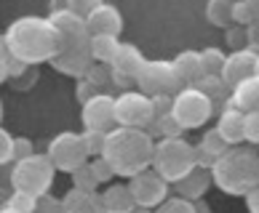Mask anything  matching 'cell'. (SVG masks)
Masks as SVG:
<instances>
[{
  "mask_svg": "<svg viewBox=\"0 0 259 213\" xmlns=\"http://www.w3.org/2000/svg\"><path fill=\"white\" fill-rule=\"evenodd\" d=\"M0 120H3V101H0Z\"/></svg>",
  "mask_w": 259,
  "mask_h": 213,
  "instance_id": "cell-48",
  "label": "cell"
},
{
  "mask_svg": "<svg viewBox=\"0 0 259 213\" xmlns=\"http://www.w3.org/2000/svg\"><path fill=\"white\" fill-rule=\"evenodd\" d=\"M145 54L139 51L137 45L131 43H120L115 59L110 62V80L112 83H120V85H128V83H137V75L145 64Z\"/></svg>",
  "mask_w": 259,
  "mask_h": 213,
  "instance_id": "cell-12",
  "label": "cell"
},
{
  "mask_svg": "<svg viewBox=\"0 0 259 213\" xmlns=\"http://www.w3.org/2000/svg\"><path fill=\"white\" fill-rule=\"evenodd\" d=\"M78 99H80V104L85 101V99H91L94 93H99V85L97 83H91L89 77H78Z\"/></svg>",
  "mask_w": 259,
  "mask_h": 213,
  "instance_id": "cell-39",
  "label": "cell"
},
{
  "mask_svg": "<svg viewBox=\"0 0 259 213\" xmlns=\"http://www.w3.org/2000/svg\"><path fill=\"white\" fill-rule=\"evenodd\" d=\"M256 59H259V51L254 48H235V51H230L225 56V67H222V80L233 88L235 83L246 80V77L256 75Z\"/></svg>",
  "mask_w": 259,
  "mask_h": 213,
  "instance_id": "cell-14",
  "label": "cell"
},
{
  "mask_svg": "<svg viewBox=\"0 0 259 213\" xmlns=\"http://www.w3.org/2000/svg\"><path fill=\"white\" fill-rule=\"evenodd\" d=\"M59 202H62V213H104L97 189H78V187H72Z\"/></svg>",
  "mask_w": 259,
  "mask_h": 213,
  "instance_id": "cell-18",
  "label": "cell"
},
{
  "mask_svg": "<svg viewBox=\"0 0 259 213\" xmlns=\"http://www.w3.org/2000/svg\"><path fill=\"white\" fill-rule=\"evenodd\" d=\"M49 160L54 163L56 171H64L70 173L78 166H83L89 160V149H85V141H83V133H72V131H64L59 136H54L49 144Z\"/></svg>",
  "mask_w": 259,
  "mask_h": 213,
  "instance_id": "cell-9",
  "label": "cell"
},
{
  "mask_svg": "<svg viewBox=\"0 0 259 213\" xmlns=\"http://www.w3.org/2000/svg\"><path fill=\"white\" fill-rule=\"evenodd\" d=\"M67 8V0H51V11H64Z\"/></svg>",
  "mask_w": 259,
  "mask_h": 213,
  "instance_id": "cell-45",
  "label": "cell"
},
{
  "mask_svg": "<svg viewBox=\"0 0 259 213\" xmlns=\"http://www.w3.org/2000/svg\"><path fill=\"white\" fill-rule=\"evenodd\" d=\"M246 6H248V11H251V16L259 19V0H246Z\"/></svg>",
  "mask_w": 259,
  "mask_h": 213,
  "instance_id": "cell-44",
  "label": "cell"
},
{
  "mask_svg": "<svg viewBox=\"0 0 259 213\" xmlns=\"http://www.w3.org/2000/svg\"><path fill=\"white\" fill-rule=\"evenodd\" d=\"M91 64H94L91 51H59L51 59V67L56 72L70 75V77H83Z\"/></svg>",
  "mask_w": 259,
  "mask_h": 213,
  "instance_id": "cell-20",
  "label": "cell"
},
{
  "mask_svg": "<svg viewBox=\"0 0 259 213\" xmlns=\"http://www.w3.org/2000/svg\"><path fill=\"white\" fill-rule=\"evenodd\" d=\"M243 118H246V112H241L233 104H225L222 112H219L217 133L230 144V147H235V144L243 141Z\"/></svg>",
  "mask_w": 259,
  "mask_h": 213,
  "instance_id": "cell-17",
  "label": "cell"
},
{
  "mask_svg": "<svg viewBox=\"0 0 259 213\" xmlns=\"http://www.w3.org/2000/svg\"><path fill=\"white\" fill-rule=\"evenodd\" d=\"M227 45H233V51L235 48H246V27L241 24H230L227 27Z\"/></svg>",
  "mask_w": 259,
  "mask_h": 213,
  "instance_id": "cell-37",
  "label": "cell"
},
{
  "mask_svg": "<svg viewBox=\"0 0 259 213\" xmlns=\"http://www.w3.org/2000/svg\"><path fill=\"white\" fill-rule=\"evenodd\" d=\"M70 179H72V187H78V189H97L99 187V181H97V176H94L89 160H85L83 166H78L75 171H70Z\"/></svg>",
  "mask_w": 259,
  "mask_h": 213,
  "instance_id": "cell-28",
  "label": "cell"
},
{
  "mask_svg": "<svg viewBox=\"0 0 259 213\" xmlns=\"http://www.w3.org/2000/svg\"><path fill=\"white\" fill-rule=\"evenodd\" d=\"M118 48H120L118 35H91V40H89L91 59L99 64H110L115 59V54H118Z\"/></svg>",
  "mask_w": 259,
  "mask_h": 213,
  "instance_id": "cell-24",
  "label": "cell"
},
{
  "mask_svg": "<svg viewBox=\"0 0 259 213\" xmlns=\"http://www.w3.org/2000/svg\"><path fill=\"white\" fill-rule=\"evenodd\" d=\"M27 154H32V141L24 139V136H14V160L19 157H27Z\"/></svg>",
  "mask_w": 259,
  "mask_h": 213,
  "instance_id": "cell-41",
  "label": "cell"
},
{
  "mask_svg": "<svg viewBox=\"0 0 259 213\" xmlns=\"http://www.w3.org/2000/svg\"><path fill=\"white\" fill-rule=\"evenodd\" d=\"M32 213H62V202L56 200V197L43 195L40 200H37V208H35Z\"/></svg>",
  "mask_w": 259,
  "mask_h": 213,
  "instance_id": "cell-38",
  "label": "cell"
},
{
  "mask_svg": "<svg viewBox=\"0 0 259 213\" xmlns=\"http://www.w3.org/2000/svg\"><path fill=\"white\" fill-rule=\"evenodd\" d=\"M243 197H246V208H248V213H259V184H256L254 189H248Z\"/></svg>",
  "mask_w": 259,
  "mask_h": 213,
  "instance_id": "cell-43",
  "label": "cell"
},
{
  "mask_svg": "<svg viewBox=\"0 0 259 213\" xmlns=\"http://www.w3.org/2000/svg\"><path fill=\"white\" fill-rule=\"evenodd\" d=\"M0 213H22V210H16V208H11V205H3V208H0Z\"/></svg>",
  "mask_w": 259,
  "mask_h": 213,
  "instance_id": "cell-47",
  "label": "cell"
},
{
  "mask_svg": "<svg viewBox=\"0 0 259 213\" xmlns=\"http://www.w3.org/2000/svg\"><path fill=\"white\" fill-rule=\"evenodd\" d=\"M99 202L104 213H128L134 208L128 184H110L104 192H99Z\"/></svg>",
  "mask_w": 259,
  "mask_h": 213,
  "instance_id": "cell-21",
  "label": "cell"
},
{
  "mask_svg": "<svg viewBox=\"0 0 259 213\" xmlns=\"http://www.w3.org/2000/svg\"><path fill=\"white\" fill-rule=\"evenodd\" d=\"M254 22V16L251 11H248V6H246V0H233V24H251Z\"/></svg>",
  "mask_w": 259,
  "mask_h": 213,
  "instance_id": "cell-35",
  "label": "cell"
},
{
  "mask_svg": "<svg viewBox=\"0 0 259 213\" xmlns=\"http://www.w3.org/2000/svg\"><path fill=\"white\" fill-rule=\"evenodd\" d=\"M155 213H198V208H195V202L193 200H185V197H166L158 205V210Z\"/></svg>",
  "mask_w": 259,
  "mask_h": 213,
  "instance_id": "cell-29",
  "label": "cell"
},
{
  "mask_svg": "<svg viewBox=\"0 0 259 213\" xmlns=\"http://www.w3.org/2000/svg\"><path fill=\"white\" fill-rule=\"evenodd\" d=\"M230 147V144L219 136L217 133V128L214 131H206L203 136H200V144L195 147V154H198V166H203V168H208L211 163H214L219 154H222L225 149Z\"/></svg>",
  "mask_w": 259,
  "mask_h": 213,
  "instance_id": "cell-23",
  "label": "cell"
},
{
  "mask_svg": "<svg viewBox=\"0 0 259 213\" xmlns=\"http://www.w3.org/2000/svg\"><path fill=\"white\" fill-rule=\"evenodd\" d=\"M206 19L208 24L227 30L233 24V0H206Z\"/></svg>",
  "mask_w": 259,
  "mask_h": 213,
  "instance_id": "cell-26",
  "label": "cell"
},
{
  "mask_svg": "<svg viewBox=\"0 0 259 213\" xmlns=\"http://www.w3.org/2000/svg\"><path fill=\"white\" fill-rule=\"evenodd\" d=\"M198 166V154L195 147L182 136H163L155 141V154H152V171L160 179H166L168 184L179 181L182 176H187L190 171Z\"/></svg>",
  "mask_w": 259,
  "mask_h": 213,
  "instance_id": "cell-4",
  "label": "cell"
},
{
  "mask_svg": "<svg viewBox=\"0 0 259 213\" xmlns=\"http://www.w3.org/2000/svg\"><path fill=\"white\" fill-rule=\"evenodd\" d=\"M246 43H248V48L259 51V19H254L251 24H246Z\"/></svg>",
  "mask_w": 259,
  "mask_h": 213,
  "instance_id": "cell-42",
  "label": "cell"
},
{
  "mask_svg": "<svg viewBox=\"0 0 259 213\" xmlns=\"http://www.w3.org/2000/svg\"><path fill=\"white\" fill-rule=\"evenodd\" d=\"M8 67H11V56H8L6 40H3V35H0V83L8 80Z\"/></svg>",
  "mask_w": 259,
  "mask_h": 213,
  "instance_id": "cell-40",
  "label": "cell"
},
{
  "mask_svg": "<svg viewBox=\"0 0 259 213\" xmlns=\"http://www.w3.org/2000/svg\"><path fill=\"white\" fill-rule=\"evenodd\" d=\"M225 51L222 48H203V51H200V64H203V72L206 75H219L222 72V67H225Z\"/></svg>",
  "mask_w": 259,
  "mask_h": 213,
  "instance_id": "cell-27",
  "label": "cell"
},
{
  "mask_svg": "<svg viewBox=\"0 0 259 213\" xmlns=\"http://www.w3.org/2000/svg\"><path fill=\"white\" fill-rule=\"evenodd\" d=\"M54 176H56V168L49 160V154L32 152L27 157L14 160V168H11V176L8 179H11V187L16 192H27V195L43 197L54 187Z\"/></svg>",
  "mask_w": 259,
  "mask_h": 213,
  "instance_id": "cell-5",
  "label": "cell"
},
{
  "mask_svg": "<svg viewBox=\"0 0 259 213\" xmlns=\"http://www.w3.org/2000/svg\"><path fill=\"white\" fill-rule=\"evenodd\" d=\"M171 187H174V192H177L179 197L198 202L200 197L206 195V189L211 187V171L203 168V166H195L193 171L187 173V176H182L179 181L171 184Z\"/></svg>",
  "mask_w": 259,
  "mask_h": 213,
  "instance_id": "cell-16",
  "label": "cell"
},
{
  "mask_svg": "<svg viewBox=\"0 0 259 213\" xmlns=\"http://www.w3.org/2000/svg\"><path fill=\"white\" fill-rule=\"evenodd\" d=\"M8 56L22 64H46L62 51V40L51 19L46 16H19L8 24L3 35Z\"/></svg>",
  "mask_w": 259,
  "mask_h": 213,
  "instance_id": "cell-1",
  "label": "cell"
},
{
  "mask_svg": "<svg viewBox=\"0 0 259 213\" xmlns=\"http://www.w3.org/2000/svg\"><path fill=\"white\" fill-rule=\"evenodd\" d=\"M214 115V101L198 85H182L171 99V118L182 131L203 128Z\"/></svg>",
  "mask_w": 259,
  "mask_h": 213,
  "instance_id": "cell-6",
  "label": "cell"
},
{
  "mask_svg": "<svg viewBox=\"0 0 259 213\" xmlns=\"http://www.w3.org/2000/svg\"><path fill=\"white\" fill-rule=\"evenodd\" d=\"M137 85L142 93L147 96H174L182 85L179 75L174 70V62L166 59H150L142 64V70L137 75Z\"/></svg>",
  "mask_w": 259,
  "mask_h": 213,
  "instance_id": "cell-7",
  "label": "cell"
},
{
  "mask_svg": "<svg viewBox=\"0 0 259 213\" xmlns=\"http://www.w3.org/2000/svg\"><path fill=\"white\" fill-rule=\"evenodd\" d=\"M243 141L259 144V110L246 112V118H243Z\"/></svg>",
  "mask_w": 259,
  "mask_h": 213,
  "instance_id": "cell-32",
  "label": "cell"
},
{
  "mask_svg": "<svg viewBox=\"0 0 259 213\" xmlns=\"http://www.w3.org/2000/svg\"><path fill=\"white\" fill-rule=\"evenodd\" d=\"M14 160V136L0 125V166H8Z\"/></svg>",
  "mask_w": 259,
  "mask_h": 213,
  "instance_id": "cell-34",
  "label": "cell"
},
{
  "mask_svg": "<svg viewBox=\"0 0 259 213\" xmlns=\"http://www.w3.org/2000/svg\"><path fill=\"white\" fill-rule=\"evenodd\" d=\"M256 75H259V59H256Z\"/></svg>",
  "mask_w": 259,
  "mask_h": 213,
  "instance_id": "cell-49",
  "label": "cell"
},
{
  "mask_svg": "<svg viewBox=\"0 0 259 213\" xmlns=\"http://www.w3.org/2000/svg\"><path fill=\"white\" fill-rule=\"evenodd\" d=\"M174 70L185 85H198L200 77L206 75L203 64H200V51H182L174 59Z\"/></svg>",
  "mask_w": 259,
  "mask_h": 213,
  "instance_id": "cell-22",
  "label": "cell"
},
{
  "mask_svg": "<svg viewBox=\"0 0 259 213\" xmlns=\"http://www.w3.org/2000/svg\"><path fill=\"white\" fill-rule=\"evenodd\" d=\"M115 125H128V128H147L155 120V104L152 96L142 91H123L115 96Z\"/></svg>",
  "mask_w": 259,
  "mask_h": 213,
  "instance_id": "cell-8",
  "label": "cell"
},
{
  "mask_svg": "<svg viewBox=\"0 0 259 213\" xmlns=\"http://www.w3.org/2000/svg\"><path fill=\"white\" fill-rule=\"evenodd\" d=\"M83 110H80V123H83V128H102V131H110L112 125H115V96L110 93H94L91 99H85L83 104Z\"/></svg>",
  "mask_w": 259,
  "mask_h": 213,
  "instance_id": "cell-13",
  "label": "cell"
},
{
  "mask_svg": "<svg viewBox=\"0 0 259 213\" xmlns=\"http://www.w3.org/2000/svg\"><path fill=\"white\" fill-rule=\"evenodd\" d=\"M51 24L56 27L59 32V40H62V51H89V40L91 35L85 30V19L72 14V11H51Z\"/></svg>",
  "mask_w": 259,
  "mask_h": 213,
  "instance_id": "cell-11",
  "label": "cell"
},
{
  "mask_svg": "<svg viewBox=\"0 0 259 213\" xmlns=\"http://www.w3.org/2000/svg\"><path fill=\"white\" fill-rule=\"evenodd\" d=\"M198 88L203 91L211 101H214V110H217V104H227L230 99V85L222 80V75H203L200 77V83H198Z\"/></svg>",
  "mask_w": 259,
  "mask_h": 213,
  "instance_id": "cell-25",
  "label": "cell"
},
{
  "mask_svg": "<svg viewBox=\"0 0 259 213\" xmlns=\"http://www.w3.org/2000/svg\"><path fill=\"white\" fill-rule=\"evenodd\" d=\"M155 141L145 128H128V125H112L104 136L102 157L112 166L115 176L131 179L134 173L147 171L152 166Z\"/></svg>",
  "mask_w": 259,
  "mask_h": 213,
  "instance_id": "cell-2",
  "label": "cell"
},
{
  "mask_svg": "<svg viewBox=\"0 0 259 213\" xmlns=\"http://www.w3.org/2000/svg\"><path fill=\"white\" fill-rule=\"evenodd\" d=\"M168 187L171 184L160 179L152 168L139 171L128 179V192L134 197V205H145V208H158L168 197Z\"/></svg>",
  "mask_w": 259,
  "mask_h": 213,
  "instance_id": "cell-10",
  "label": "cell"
},
{
  "mask_svg": "<svg viewBox=\"0 0 259 213\" xmlns=\"http://www.w3.org/2000/svg\"><path fill=\"white\" fill-rule=\"evenodd\" d=\"M211 184H217L219 192L233 197H243L248 189L259 184V154L248 147H227L219 157L208 166Z\"/></svg>",
  "mask_w": 259,
  "mask_h": 213,
  "instance_id": "cell-3",
  "label": "cell"
},
{
  "mask_svg": "<svg viewBox=\"0 0 259 213\" xmlns=\"http://www.w3.org/2000/svg\"><path fill=\"white\" fill-rule=\"evenodd\" d=\"M99 3H104V0H67V11H72V14H78V16L85 19Z\"/></svg>",
  "mask_w": 259,
  "mask_h": 213,
  "instance_id": "cell-36",
  "label": "cell"
},
{
  "mask_svg": "<svg viewBox=\"0 0 259 213\" xmlns=\"http://www.w3.org/2000/svg\"><path fill=\"white\" fill-rule=\"evenodd\" d=\"M128 213H152V208H145V205H134Z\"/></svg>",
  "mask_w": 259,
  "mask_h": 213,
  "instance_id": "cell-46",
  "label": "cell"
},
{
  "mask_svg": "<svg viewBox=\"0 0 259 213\" xmlns=\"http://www.w3.org/2000/svg\"><path fill=\"white\" fill-rule=\"evenodd\" d=\"M37 200H40V197H35V195H27V192H16V189H14L6 205H11V208L22 210V213H32V210L37 208Z\"/></svg>",
  "mask_w": 259,
  "mask_h": 213,
  "instance_id": "cell-31",
  "label": "cell"
},
{
  "mask_svg": "<svg viewBox=\"0 0 259 213\" xmlns=\"http://www.w3.org/2000/svg\"><path fill=\"white\" fill-rule=\"evenodd\" d=\"M85 30H89V35H120L123 32V16L115 6L99 3L85 16Z\"/></svg>",
  "mask_w": 259,
  "mask_h": 213,
  "instance_id": "cell-15",
  "label": "cell"
},
{
  "mask_svg": "<svg viewBox=\"0 0 259 213\" xmlns=\"http://www.w3.org/2000/svg\"><path fill=\"white\" fill-rule=\"evenodd\" d=\"M91 163V171H94V176H97V181L99 184H110V179L115 176V171H112V166L107 160L102 157V154H97L94 160H89Z\"/></svg>",
  "mask_w": 259,
  "mask_h": 213,
  "instance_id": "cell-33",
  "label": "cell"
},
{
  "mask_svg": "<svg viewBox=\"0 0 259 213\" xmlns=\"http://www.w3.org/2000/svg\"><path fill=\"white\" fill-rule=\"evenodd\" d=\"M104 136H107V131H102V128H85L83 131V141H85V149H89V157L102 154Z\"/></svg>",
  "mask_w": 259,
  "mask_h": 213,
  "instance_id": "cell-30",
  "label": "cell"
},
{
  "mask_svg": "<svg viewBox=\"0 0 259 213\" xmlns=\"http://www.w3.org/2000/svg\"><path fill=\"white\" fill-rule=\"evenodd\" d=\"M227 104L238 107L241 112H254V110H259V75H251V77H246V80L235 83L233 88H230Z\"/></svg>",
  "mask_w": 259,
  "mask_h": 213,
  "instance_id": "cell-19",
  "label": "cell"
}]
</instances>
